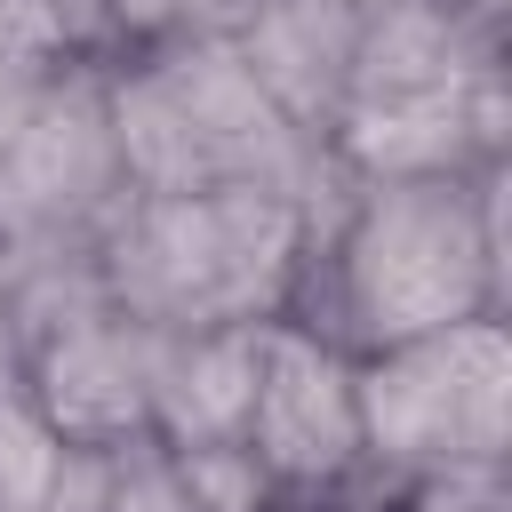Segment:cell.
Returning <instances> with one entry per match:
<instances>
[{
    "mask_svg": "<svg viewBox=\"0 0 512 512\" xmlns=\"http://www.w3.org/2000/svg\"><path fill=\"white\" fill-rule=\"evenodd\" d=\"M368 488L432 472H512V328L464 320L384 352H352Z\"/></svg>",
    "mask_w": 512,
    "mask_h": 512,
    "instance_id": "5b68a950",
    "label": "cell"
},
{
    "mask_svg": "<svg viewBox=\"0 0 512 512\" xmlns=\"http://www.w3.org/2000/svg\"><path fill=\"white\" fill-rule=\"evenodd\" d=\"M56 456H64V440L48 432V416L32 408L16 368H0V512H40L48 480H56Z\"/></svg>",
    "mask_w": 512,
    "mask_h": 512,
    "instance_id": "4fadbf2b",
    "label": "cell"
},
{
    "mask_svg": "<svg viewBox=\"0 0 512 512\" xmlns=\"http://www.w3.org/2000/svg\"><path fill=\"white\" fill-rule=\"evenodd\" d=\"M8 352H16V256L0 248V368H8Z\"/></svg>",
    "mask_w": 512,
    "mask_h": 512,
    "instance_id": "e0dca14e",
    "label": "cell"
},
{
    "mask_svg": "<svg viewBox=\"0 0 512 512\" xmlns=\"http://www.w3.org/2000/svg\"><path fill=\"white\" fill-rule=\"evenodd\" d=\"M512 160V40L480 32L448 0H376L344 64L328 120V168L376 176H472Z\"/></svg>",
    "mask_w": 512,
    "mask_h": 512,
    "instance_id": "7a4b0ae2",
    "label": "cell"
},
{
    "mask_svg": "<svg viewBox=\"0 0 512 512\" xmlns=\"http://www.w3.org/2000/svg\"><path fill=\"white\" fill-rule=\"evenodd\" d=\"M128 200L112 144L104 56H72L40 80L0 88V248L16 264H64L104 240Z\"/></svg>",
    "mask_w": 512,
    "mask_h": 512,
    "instance_id": "8992f818",
    "label": "cell"
},
{
    "mask_svg": "<svg viewBox=\"0 0 512 512\" xmlns=\"http://www.w3.org/2000/svg\"><path fill=\"white\" fill-rule=\"evenodd\" d=\"M352 8H376V0H352Z\"/></svg>",
    "mask_w": 512,
    "mask_h": 512,
    "instance_id": "d6986e66",
    "label": "cell"
},
{
    "mask_svg": "<svg viewBox=\"0 0 512 512\" xmlns=\"http://www.w3.org/2000/svg\"><path fill=\"white\" fill-rule=\"evenodd\" d=\"M104 512H208V504L184 488V472L160 440H128L120 464H112V504Z\"/></svg>",
    "mask_w": 512,
    "mask_h": 512,
    "instance_id": "9a60e30c",
    "label": "cell"
},
{
    "mask_svg": "<svg viewBox=\"0 0 512 512\" xmlns=\"http://www.w3.org/2000/svg\"><path fill=\"white\" fill-rule=\"evenodd\" d=\"M368 512H512V472H432L368 488Z\"/></svg>",
    "mask_w": 512,
    "mask_h": 512,
    "instance_id": "5bb4252c",
    "label": "cell"
},
{
    "mask_svg": "<svg viewBox=\"0 0 512 512\" xmlns=\"http://www.w3.org/2000/svg\"><path fill=\"white\" fill-rule=\"evenodd\" d=\"M360 40L352 0H256L232 32V56L256 72V88L328 152V120L344 96V64Z\"/></svg>",
    "mask_w": 512,
    "mask_h": 512,
    "instance_id": "30bf717a",
    "label": "cell"
},
{
    "mask_svg": "<svg viewBox=\"0 0 512 512\" xmlns=\"http://www.w3.org/2000/svg\"><path fill=\"white\" fill-rule=\"evenodd\" d=\"M104 104L128 192H280L328 208L344 184L328 152L256 88L232 40L104 56Z\"/></svg>",
    "mask_w": 512,
    "mask_h": 512,
    "instance_id": "277c9868",
    "label": "cell"
},
{
    "mask_svg": "<svg viewBox=\"0 0 512 512\" xmlns=\"http://www.w3.org/2000/svg\"><path fill=\"white\" fill-rule=\"evenodd\" d=\"M272 328V320H264ZM264 328H184L152 336V376H144V440L160 448H232L248 432V392H256V344Z\"/></svg>",
    "mask_w": 512,
    "mask_h": 512,
    "instance_id": "9c48e42d",
    "label": "cell"
},
{
    "mask_svg": "<svg viewBox=\"0 0 512 512\" xmlns=\"http://www.w3.org/2000/svg\"><path fill=\"white\" fill-rule=\"evenodd\" d=\"M240 448L272 480L280 512H336V504L368 496L352 352L304 320H272L256 344V392H248Z\"/></svg>",
    "mask_w": 512,
    "mask_h": 512,
    "instance_id": "ba28073f",
    "label": "cell"
},
{
    "mask_svg": "<svg viewBox=\"0 0 512 512\" xmlns=\"http://www.w3.org/2000/svg\"><path fill=\"white\" fill-rule=\"evenodd\" d=\"M504 184L512 160L472 176L336 184V200L312 216L304 296L288 320L336 336L344 352H384L464 320H504L512 296Z\"/></svg>",
    "mask_w": 512,
    "mask_h": 512,
    "instance_id": "6da1fadb",
    "label": "cell"
},
{
    "mask_svg": "<svg viewBox=\"0 0 512 512\" xmlns=\"http://www.w3.org/2000/svg\"><path fill=\"white\" fill-rule=\"evenodd\" d=\"M112 464H120V448H80V440H64L40 512H104V504H112Z\"/></svg>",
    "mask_w": 512,
    "mask_h": 512,
    "instance_id": "2e32d148",
    "label": "cell"
},
{
    "mask_svg": "<svg viewBox=\"0 0 512 512\" xmlns=\"http://www.w3.org/2000/svg\"><path fill=\"white\" fill-rule=\"evenodd\" d=\"M312 216L320 208L280 192H128L88 272L152 336L264 328L304 296Z\"/></svg>",
    "mask_w": 512,
    "mask_h": 512,
    "instance_id": "3957f363",
    "label": "cell"
},
{
    "mask_svg": "<svg viewBox=\"0 0 512 512\" xmlns=\"http://www.w3.org/2000/svg\"><path fill=\"white\" fill-rule=\"evenodd\" d=\"M72 56H96L88 0H0V88L40 80Z\"/></svg>",
    "mask_w": 512,
    "mask_h": 512,
    "instance_id": "7c38bea8",
    "label": "cell"
},
{
    "mask_svg": "<svg viewBox=\"0 0 512 512\" xmlns=\"http://www.w3.org/2000/svg\"><path fill=\"white\" fill-rule=\"evenodd\" d=\"M16 384L48 416L56 440L80 448H128L144 440V376H152V328H136L88 272V256L64 264H16Z\"/></svg>",
    "mask_w": 512,
    "mask_h": 512,
    "instance_id": "52a82bcc",
    "label": "cell"
},
{
    "mask_svg": "<svg viewBox=\"0 0 512 512\" xmlns=\"http://www.w3.org/2000/svg\"><path fill=\"white\" fill-rule=\"evenodd\" d=\"M256 0H88V40L96 56H136V48H176V40H232Z\"/></svg>",
    "mask_w": 512,
    "mask_h": 512,
    "instance_id": "8fae6325",
    "label": "cell"
},
{
    "mask_svg": "<svg viewBox=\"0 0 512 512\" xmlns=\"http://www.w3.org/2000/svg\"><path fill=\"white\" fill-rule=\"evenodd\" d=\"M448 8H456V16H472L480 32H504V40H512V0H448Z\"/></svg>",
    "mask_w": 512,
    "mask_h": 512,
    "instance_id": "ac0fdd59",
    "label": "cell"
}]
</instances>
